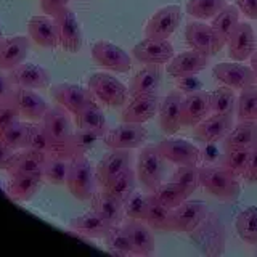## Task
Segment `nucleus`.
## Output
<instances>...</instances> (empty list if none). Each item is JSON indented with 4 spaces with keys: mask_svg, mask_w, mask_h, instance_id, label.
I'll return each mask as SVG.
<instances>
[{
    "mask_svg": "<svg viewBox=\"0 0 257 257\" xmlns=\"http://www.w3.org/2000/svg\"><path fill=\"white\" fill-rule=\"evenodd\" d=\"M42 124L53 147L52 156H60L71 161V139L74 128H72L69 111H66L60 104L48 108L45 116L42 117Z\"/></svg>",
    "mask_w": 257,
    "mask_h": 257,
    "instance_id": "nucleus-1",
    "label": "nucleus"
},
{
    "mask_svg": "<svg viewBox=\"0 0 257 257\" xmlns=\"http://www.w3.org/2000/svg\"><path fill=\"white\" fill-rule=\"evenodd\" d=\"M235 5L246 18L257 20V0H235Z\"/></svg>",
    "mask_w": 257,
    "mask_h": 257,
    "instance_id": "nucleus-55",
    "label": "nucleus"
},
{
    "mask_svg": "<svg viewBox=\"0 0 257 257\" xmlns=\"http://www.w3.org/2000/svg\"><path fill=\"white\" fill-rule=\"evenodd\" d=\"M101 137L92 131H85V128H77L72 134L71 139V159L77 156H85L88 150L93 148V145L98 142Z\"/></svg>",
    "mask_w": 257,
    "mask_h": 257,
    "instance_id": "nucleus-49",
    "label": "nucleus"
},
{
    "mask_svg": "<svg viewBox=\"0 0 257 257\" xmlns=\"http://www.w3.org/2000/svg\"><path fill=\"white\" fill-rule=\"evenodd\" d=\"M257 142V120H238L223 139V150L251 148Z\"/></svg>",
    "mask_w": 257,
    "mask_h": 257,
    "instance_id": "nucleus-33",
    "label": "nucleus"
},
{
    "mask_svg": "<svg viewBox=\"0 0 257 257\" xmlns=\"http://www.w3.org/2000/svg\"><path fill=\"white\" fill-rule=\"evenodd\" d=\"M4 42V34H2V28H0V44Z\"/></svg>",
    "mask_w": 257,
    "mask_h": 257,
    "instance_id": "nucleus-60",
    "label": "nucleus"
},
{
    "mask_svg": "<svg viewBox=\"0 0 257 257\" xmlns=\"http://www.w3.org/2000/svg\"><path fill=\"white\" fill-rule=\"evenodd\" d=\"M50 155L32 148H23L16 151V155L12 161L10 167L7 169L8 174H26L36 175L44 179V167Z\"/></svg>",
    "mask_w": 257,
    "mask_h": 257,
    "instance_id": "nucleus-28",
    "label": "nucleus"
},
{
    "mask_svg": "<svg viewBox=\"0 0 257 257\" xmlns=\"http://www.w3.org/2000/svg\"><path fill=\"white\" fill-rule=\"evenodd\" d=\"M164 64H145L137 74L131 79L128 92L131 95L137 93H158L164 76Z\"/></svg>",
    "mask_w": 257,
    "mask_h": 257,
    "instance_id": "nucleus-32",
    "label": "nucleus"
},
{
    "mask_svg": "<svg viewBox=\"0 0 257 257\" xmlns=\"http://www.w3.org/2000/svg\"><path fill=\"white\" fill-rule=\"evenodd\" d=\"M52 98L63 106L69 114L76 116L88 104L95 101V96L88 90V87H82L77 84H56L50 90Z\"/></svg>",
    "mask_w": 257,
    "mask_h": 257,
    "instance_id": "nucleus-13",
    "label": "nucleus"
},
{
    "mask_svg": "<svg viewBox=\"0 0 257 257\" xmlns=\"http://www.w3.org/2000/svg\"><path fill=\"white\" fill-rule=\"evenodd\" d=\"M147 209H148V193L134 190L124 201L125 217H131V219L145 220Z\"/></svg>",
    "mask_w": 257,
    "mask_h": 257,
    "instance_id": "nucleus-50",
    "label": "nucleus"
},
{
    "mask_svg": "<svg viewBox=\"0 0 257 257\" xmlns=\"http://www.w3.org/2000/svg\"><path fill=\"white\" fill-rule=\"evenodd\" d=\"M211 98V112H219V114H235L238 96L235 90L227 85L217 87L214 92L209 93Z\"/></svg>",
    "mask_w": 257,
    "mask_h": 257,
    "instance_id": "nucleus-40",
    "label": "nucleus"
},
{
    "mask_svg": "<svg viewBox=\"0 0 257 257\" xmlns=\"http://www.w3.org/2000/svg\"><path fill=\"white\" fill-rule=\"evenodd\" d=\"M166 158L161 155L158 145H147L140 150L137 161V180L147 193H153L164 180Z\"/></svg>",
    "mask_w": 257,
    "mask_h": 257,
    "instance_id": "nucleus-4",
    "label": "nucleus"
},
{
    "mask_svg": "<svg viewBox=\"0 0 257 257\" xmlns=\"http://www.w3.org/2000/svg\"><path fill=\"white\" fill-rule=\"evenodd\" d=\"M243 179L247 183H257V142L249 148V159H247V167L243 175Z\"/></svg>",
    "mask_w": 257,
    "mask_h": 257,
    "instance_id": "nucleus-53",
    "label": "nucleus"
},
{
    "mask_svg": "<svg viewBox=\"0 0 257 257\" xmlns=\"http://www.w3.org/2000/svg\"><path fill=\"white\" fill-rule=\"evenodd\" d=\"M148 131L145 124L135 122H122L112 128H108V132L103 135L104 145L111 148L119 150H135L140 148L147 142Z\"/></svg>",
    "mask_w": 257,
    "mask_h": 257,
    "instance_id": "nucleus-8",
    "label": "nucleus"
},
{
    "mask_svg": "<svg viewBox=\"0 0 257 257\" xmlns=\"http://www.w3.org/2000/svg\"><path fill=\"white\" fill-rule=\"evenodd\" d=\"M7 72L13 87H26L34 90H44L50 87V74L36 63L24 61Z\"/></svg>",
    "mask_w": 257,
    "mask_h": 257,
    "instance_id": "nucleus-24",
    "label": "nucleus"
},
{
    "mask_svg": "<svg viewBox=\"0 0 257 257\" xmlns=\"http://www.w3.org/2000/svg\"><path fill=\"white\" fill-rule=\"evenodd\" d=\"M174 55V45L169 39L145 37L132 48V56L142 64H167Z\"/></svg>",
    "mask_w": 257,
    "mask_h": 257,
    "instance_id": "nucleus-16",
    "label": "nucleus"
},
{
    "mask_svg": "<svg viewBox=\"0 0 257 257\" xmlns=\"http://www.w3.org/2000/svg\"><path fill=\"white\" fill-rule=\"evenodd\" d=\"M20 111L16 108V104L13 103L12 96L7 100H0V135L4 134L7 127H10L13 122L20 120Z\"/></svg>",
    "mask_w": 257,
    "mask_h": 257,
    "instance_id": "nucleus-52",
    "label": "nucleus"
},
{
    "mask_svg": "<svg viewBox=\"0 0 257 257\" xmlns=\"http://www.w3.org/2000/svg\"><path fill=\"white\" fill-rule=\"evenodd\" d=\"M29 39L36 45L42 48H55L60 45L58 28L53 16L48 15H36L28 23Z\"/></svg>",
    "mask_w": 257,
    "mask_h": 257,
    "instance_id": "nucleus-27",
    "label": "nucleus"
},
{
    "mask_svg": "<svg viewBox=\"0 0 257 257\" xmlns=\"http://www.w3.org/2000/svg\"><path fill=\"white\" fill-rule=\"evenodd\" d=\"M182 23L180 5H164L153 13L145 26V37L151 39H169L179 29Z\"/></svg>",
    "mask_w": 257,
    "mask_h": 257,
    "instance_id": "nucleus-11",
    "label": "nucleus"
},
{
    "mask_svg": "<svg viewBox=\"0 0 257 257\" xmlns=\"http://www.w3.org/2000/svg\"><path fill=\"white\" fill-rule=\"evenodd\" d=\"M122 227L125 228L128 239H131L132 251L137 255H151L155 252V235L153 228L145 220L131 219L125 217L122 222Z\"/></svg>",
    "mask_w": 257,
    "mask_h": 257,
    "instance_id": "nucleus-26",
    "label": "nucleus"
},
{
    "mask_svg": "<svg viewBox=\"0 0 257 257\" xmlns=\"http://www.w3.org/2000/svg\"><path fill=\"white\" fill-rule=\"evenodd\" d=\"M74 124L77 128H85V131H92L95 134H98L101 139L108 132L106 117H104V112L100 108V104L96 103V100L80 112H77L74 116Z\"/></svg>",
    "mask_w": 257,
    "mask_h": 257,
    "instance_id": "nucleus-35",
    "label": "nucleus"
},
{
    "mask_svg": "<svg viewBox=\"0 0 257 257\" xmlns=\"http://www.w3.org/2000/svg\"><path fill=\"white\" fill-rule=\"evenodd\" d=\"M96 175L92 163L85 156L72 158L66 177V187L69 193L79 201H88L96 191Z\"/></svg>",
    "mask_w": 257,
    "mask_h": 257,
    "instance_id": "nucleus-6",
    "label": "nucleus"
},
{
    "mask_svg": "<svg viewBox=\"0 0 257 257\" xmlns=\"http://www.w3.org/2000/svg\"><path fill=\"white\" fill-rule=\"evenodd\" d=\"M211 114V98L204 90L187 93L182 104V127L195 128L201 120Z\"/></svg>",
    "mask_w": 257,
    "mask_h": 257,
    "instance_id": "nucleus-25",
    "label": "nucleus"
},
{
    "mask_svg": "<svg viewBox=\"0 0 257 257\" xmlns=\"http://www.w3.org/2000/svg\"><path fill=\"white\" fill-rule=\"evenodd\" d=\"M104 241H106V247L111 254H116V255L134 254L131 239H128V235H127L125 228L122 227V223L112 225L109 231L106 233V236H104Z\"/></svg>",
    "mask_w": 257,
    "mask_h": 257,
    "instance_id": "nucleus-45",
    "label": "nucleus"
},
{
    "mask_svg": "<svg viewBox=\"0 0 257 257\" xmlns=\"http://www.w3.org/2000/svg\"><path fill=\"white\" fill-rule=\"evenodd\" d=\"M15 155H16V151H13L12 148H8L7 145L0 142V171H7V169L10 167Z\"/></svg>",
    "mask_w": 257,
    "mask_h": 257,
    "instance_id": "nucleus-58",
    "label": "nucleus"
},
{
    "mask_svg": "<svg viewBox=\"0 0 257 257\" xmlns=\"http://www.w3.org/2000/svg\"><path fill=\"white\" fill-rule=\"evenodd\" d=\"M249 159V148H235V150H225V155L222 159V166L231 172L235 177H243L247 167Z\"/></svg>",
    "mask_w": 257,
    "mask_h": 257,
    "instance_id": "nucleus-48",
    "label": "nucleus"
},
{
    "mask_svg": "<svg viewBox=\"0 0 257 257\" xmlns=\"http://www.w3.org/2000/svg\"><path fill=\"white\" fill-rule=\"evenodd\" d=\"M207 214L209 209L204 201H183L180 206L172 209L171 231L190 235L199 227V223L206 219Z\"/></svg>",
    "mask_w": 257,
    "mask_h": 257,
    "instance_id": "nucleus-12",
    "label": "nucleus"
},
{
    "mask_svg": "<svg viewBox=\"0 0 257 257\" xmlns=\"http://www.w3.org/2000/svg\"><path fill=\"white\" fill-rule=\"evenodd\" d=\"M171 219L172 209L158 201L155 193H148V209L145 222L156 231H171Z\"/></svg>",
    "mask_w": 257,
    "mask_h": 257,
    "instance_id": "nucleus-36",
    "label": "nucleus"
},
{
    "mask_svg": "<svg viewBox=\"0 0 257 257\" xmlns=\"http://www.w3.org/2000/svg\"><path fill=\"white\" fill-rule=\"evenodd\" d=\"M207 64H209V56L191 48L188 52L174 55L172 60L166 64V72L175 79L196 76L198 72L207 68Z\"/></svg>",
    "mask_w": 257,
    "mask_h": 257,
    "instance_id": "nucleus-22",
    "label": "nucleus"
},
{
    "mask_svg": "<svg viewBox=\"0 0 257 257\" xmlns=\"http://www.w3.org/2000/svg\"><path fill=\"white\" fill-rule=\"evenodd\" d=\"M249 66L252 68L254 76H255V79H257V48H255V52L251 55V58H249Z\"/></svg>",
    "mask_w": 257,
    "mask_h": 257,
    "instance_id": "nucleus-59",
    "label": "nucleus"
},
{
    "mask_svg": "<svg viewBox=\"0 0 257 257\" xmlns=\"http://www.w3.org/2000/svg\"><path fill=\"white\" fill-rule=\"evenodd\" d=\"M12 100L20 111V116L29 122H39L45 116L48 109L47 101L40 96L34 88L13 87Z\"/></svg>",
    "mask_w": 257,
    "mask_h": 257,
    "instance_id": "nucleus-19",
    "label": "nucleus"
},
{
    "mask_svg": "<svg viewBox=\"0 0 257 257\" xmlns=\"http://www.w3.org/2000/svg\"><path fill=\"white\" fill-rule=\"evenodd\" d=\"M153 193H155L158 201H161L164 206L171 207V209H175L177 206H180L183 201H187L191 196L180 183H177L174 180L163 182Z\"/></svg>",
    "mask_w": 257,
    "mask_h": 257,
    "instance_id": "nucleus-41",
    "label": "nucleus"
},
{
    "mask_svg": "<svg viewBox=\"0 0 257 257\" xmlns=\"http://www.w3.org/2000/svg\"><path fill=\"white\" fill-rule=\"evenodd\" d=\"M201 187L207 190L212 196L231 201L241 193L238 177L228 172L223 166H201Z\"/></svg>",
    "mask_w": 257,
    "mask_h": 257,
    "instance_id": "nucleus-5",
    "label": "nucleus"
},
{
    "mask_svg": "<svg viewBox=\"0 0 257 257\" xmlns=\"http://www.w3.org/2000/svg\"><path fill=\"white\" fill-rule=\"evenodd\" d=\"M179 90L182 93H191L201 90V82L198 79H195V76H188V77H180L179 79Z\"/></svg>",
    "mask_w": 257,
    "mask_h": 257,
    "instance_id": "nucleus-56",
    "label": "nucleus"
},
{
    "mask_svg": "<svg viewBox=\"0 0 257 257\" xmlns=\"http://www.w3.org/2000/svg\"><path fill=\"white\" fill-rule=\"evenodd\" d=\"M158 150L166 161L175 166L183 164H199L201 161V150L195 143H191L185 139H174L169 137L158 143Z\"/></svg>",
    "mask_w": 257,
    "mask_h": 257,
    "instance_id": "nucleus-18",
    "label": "nucleus"
},
{
    "mask_svg": "<svg viewBox=\"0 0 257 257\" xmlns=\"http://www.w3.org/2000/svg\"><path fill=\"white\" fill-rule=\"evenodd\" d=\"M12 92H13V84L10 77H8V72L0 69V100L10 98Z\"/></svg>",
    "mask_w": 257,
    "mask_h": 257,
    "instance_id": "nucleus-57",
    "label": "nucleus"
},
{
    "mask_svg": "<svg viewBox=\"0 0 257 257\" xmlns=\"http://www.w3.org/2000/svg\"><path fill=\"white\" fill-rule=\"evenodd\" d=\"M132 164V155L131 150H119V148H111L109 153H106L100 163L95 167V175L96 182L100 187H104L108 182H111L116 175L124 172Z\"/></svg>",
    "mask_w": 257,
    "mask_h": 257,
    "instance_id": "nucleus-23",
    "label": "nucleus"
},
{
    "mask_svg": "<svg viewBox=\"0 0 257 257\" xmlns=\"http://www.w3.org/2000/svg\"><path fill=\"white\" fill-rule=\"evenodd\" d=\"M172 180L180 183L190 195H193L201 187V167L199 164H183L177 167Z\"/></svg>",
    "mask_w": 257,
    "mask_h": 257,
    "instance_id": "nucleus-47",
    "label": "nucleus"
},
{
    "mask_svg": "<svg viewBox=\"0 0 257 257\" xmlns=\"http://www.w3.org/2000/svg\"><path fill=\"white\" fill-rule=\"evenodd\" d=\"M56 28H58V37H60V47L64 52L77 53L84 44L82 28L77 20L76 13L66 7L55 16Z\"/></svg>",
    "mask_w": 257,
    "mask_h": 257,
    "instance_id": "nucleus-15",
    "label": "nucleus"
},
{
    "mask_svg": "<svg viewBox=\"0 0 257 257\" xmlns=\"http://www.w3.org/2000/svg\"><path fill=\"white\" fill-rule=\"evenodd\" d=\"M185 39L193 50L204 53L209 58L215 56L225 45L212 24L203 20H193L185 26Z\"/></svg>",
    "mask_w": 257,
    "mask_h": 257,
    "instance_id": "nucleus-7",
    "label": "nucleus"
},
{
    "mask_svg": "<svg viewBox=\"0 0 257 257\" xmlns=\"http://www.w3.org/2000/svg\"><path fill=\"white\" fill-rule=\"evenodd\" d=\"M212 76L220 85H227L233 90H243L247 85L257 84L252 68L249 64H241L239 61L217 63L212 68Z\"/></svg>",
    "mask_w": 257,
    "mask_h": 257,
    "instance_id": "nucleus-14",
    "label": "nucleus"
},
{
    "mask_svg": "<svg viewBox=\"0 0 257 257\" xmlns=\"http://www.w3.org/2000/svg\"><path fill=\"white\" fill-rule=\"evenodd\" d=\"M193 244L206 255H220L225 251V227L220 217L215 212H209L199 227L190 233Z\"/></svg>",
    "mask_w": 257,
    "mask_h": 257,
    "instance_id": "nucleus-3",
    "label": "nucleus"
},
{
    "mask_svg": "<svg viewBox=\"0 0 257 257\" xmlns=\"http://www.w3.org/2000/svg\"><path fill=\"white\" fill-rule=\"evenodd\" d=\"M69 163V159L60 156H48L44 167V180L52 185H66Z\"/></svg>",
    "mask_w": 257,
    "mask_h": 257,
    "instance_id": "nucleus-46",
    "label": "nucleus"
},
{
    "mask_svg": "<svg viewBox=\"0 0 257 257\" xmlns=\"http://www.w3.org/2000/svg\"><path fill=\"white\" fill-rule=\"evenodd\" d=\"M90 209L98 212L111 225H120L125 219L124 203L120 199L108 195L103 188L96 190L90 198Z\"/></svg>",
    "mask_w": 257,
    "mask_h": 257,
    "instance_id": "nucleus-30",
    "label": "nucleus"
},
{
    "mask_svg": "<svg viewBox=\"0 0 257 257\" xmlns=\"http://www.w3.org/2000/svg\"><path fill=\"white\" fill-rule=\"evenodd\" d=\"M185 95L180 90H174L161 98L158 109V122L161 131L167 135H174L182 128V104Z\"/></svg>",
    "mask_w": 257,
    "mask_h": 257,
    "instance_id": "nucleus-20",
    "label": "nucleus"
},
{
    "mask_svg": "<svg viewBox=\"0 0 257 257\" xmlns=\"http://www.w3.org/2000/svg\"><path fill=\"white\" fill-rule=\"evenodd\" d=\"M24 148H32L37 151L47 153V155H53V147L52 142L48 139V134L42 124V120L39 122H26V147Z\"/></svg>",
    "mask_w": 257,
    "mask_h": 257,
    "instance_id": "nucleus-43",
    "label": "nucleus"
},
{
    "mask_svg": "<svg viewBox=\"0 0 257 257\" xmlns=\"http://www.w3.org/2000/svg\"><path fill=\"white\" fill-rule=\"evenodd\" d=\"M239 15H241V12L235 4L233 5L227 4L211 20L212 28L217 31V34L222 37V40L225 44H227V40L231 36V32L235 31V28L239 24Z\"/></svg>",
    "mask_w": 257,
    "mask_h": 257,
    "instance_id": "nucleus-37",
    "label": "nucleus"
},
{
    "mask_svg": "<svg viewBox=\"0 0 257 257\" xmlns=\"http://www.w3.org/2000/svg\"><path fill=\"white\" fill-rule=\"evenodd\" d=\"M31 39L24 36H13L4 39L0 44V69L10 71L24 63L29 55Z\"/></svg>",
    "mask_w": 257,
    "mask_h": 257,
    "instance_id": "nucleus-29",
    "label": "nucleus"
},
{
    "mask_svg": "<svg viewBox=\"0 0 257 257\" xmlns=\"http://www.w3.org/2000/svg\"><path fill=\"white\" fill-rule=\"evenodd\" d=\"M100 188H103L108 195L114 196L124 203L125 198L131 195L134 190H137V172L132 167H128L124 172L116 175L114 179L108 182L104 187H100Z\"/></svg>",
    "mask_w": 257,
    "mask_h": 257,
    "instance_id": "nucleus-38",
    "label": "nucleus"
},
{
    "mask_svg": "<svg viewBox=\"0 0 257 257\" xmlns=\"http://www.w3.org/2000/svg\"><path fill=\"white\" fill-rule=\"evenodd\" d=\"M227 4V0H188L185 8L191 18L211 21Z\"/></svg>",
    "mask_w": 257,
    "mask_h": 257,
    "instance_id": "nucleus-44",
    "label": "nucleus"
},
{
    "mask_svg": "<svg viewBox=\"0 0 257 257\" xmlns=\"http://www.w3.org/2000/svg\"><path fill=\"white\" fill-rule=\"evenodd\" d=\"M161 98L158 93H137L128 96L120 111L122 122L145 124L158 114Z\"/></svg>",
    "mask_w": 257,
    "mask_h": 257,
    "instance_id": "nucleus-10",
    "label": "nucleus"
},
{
    "mask_svg": "<svg viewBox=\"0 0 257 257\" xmlns=\"http://www.w3.org/2000/svg\"><path fill=\"white\" fill-rule=\"evenodd\" d=\"M238 120H257V85H247L239 90L236 103Z\"/></svg>",
    "mask_w": 257,
    "mask_h": 257,
    "instance_id": "nucleus-42",
    "label": "nucleus"
},
{
    "mask_svg": "<svg viewBox=\"0 0 257 257\" xmlns=\"http://www.w3.org/2000/svg\"><path fill=\"white\" fill-rule=\"evenodd\" d=\"M111 227L112 225L104 220L93 209H90V211L82 215H77L69 223L71 231H76L77 236L80 238H104Z\"/></svg>",
    "mask_w": 257,
    "mask_h": 257,
    "instance_id": "nucleus-31",
    "label": "nucleus"
},
{
    "mask_svg": "<svg viewBox=\"0 0 257 257\" xmlns=\"http://www.w3.org/2000/svg\"><path fill=\"white\" fill-rule=\"evenodd\" d=\"M233 125H235V114L211 112L195 127V139L206 145H215L223 142Z\"/></svg>",
    "mask_w": 257,
    "mask_h": 257,
    "instance_id": "nucleus-17",
    "label": "nucleus"
},
{
    "mask_svg": "<svg viewBox=\"0 0 257 257\" xmlns=\"http://www.w3.org/2000/svg\"><path fill=\"white\" fill-rule=\"evenodd\" d=\"M92 60L98 66L112 71V72H127L132 68V58L124 48L108 42V40H98L92 45Z\"/></svg>",
    "mask_w": 257,
    "mask_h": 257,
    "instance_id": "nucleus-9",
    "label": "nucleus"
},
{
    "mask_svg": "<svg viewBox=\"0 0 257 257\" xmlns=\"http://www.w3.org/2000/svg\"><path fill=\"white\" fill-rule=\"evenodd\" d=\"M0 142L7 145L13 151H20L26 147V122L16 120L10 127H7L0 135Z\"/></svg>",
    "mask_w": 257,
    "mask_h": 257,
    "instance_id": "nucleus-51",
    "label": "nucleus"
},
{
    "mask_svg": "<svg viewBox=\"0 0 257 257\" xmlns=\"http://www.w3.org/2000/svg\"><path fill=\"white\" fill-rule=\"evenodd\" d=\"M228 56L233 61H247L257 48V37L249 23H241L231 32L227 40Z\"/></svg>",
    "mask_w": 257,
    "mask_h": 257,
    "instance_id": "nucleus-21",
    "label": "nucleus"
},
{
    "mask_svg": "<svg viewBox=\"0 0 257 257\" xmlns=\"http://www.w3.org/2000/svg\"><path fill=\"white\" fill-rule=\"evenodd\" d=\"M87 87L96 101L109 108L124 106L131 96L128 87H125L119 79L108 74V72H93L87 80Z\"/></svg>",
    "mask_w": 257,
    "mask_h": 257,
    "instance_id": "nucleus-2",
    "label": "nucleus"
},
{
    "mask_svg": "<svg viewBox=\"0 0 257 257\" xmlns=\"http://www.w3.org/2000/svg\"><path fill=\"white\" fill-rule=\"evenodd\" d=\"M10 180H8L7 191L13 199L16 201H29L39 193L40 185H42V177L36 175H26V174H8Z\"/></svg>",
    "mask_w": 257,
    "mask_h": 257,
    "instance_id": "nucleus-34",
    "label": "nucleus"
},
{
    "mask_svg": "<svg viewBox=\"0 0 257 257\" xmlns=\"http://www.w3.org/2000/svg\"><path fill=\"white\" fill-rule=\"evenodd\" d=\"M238 236L247 244H257V206H249L236 215Z\"/></svg>",
    "mask_w": 257,
    "mask_h": 257,
    "instance_id": "nucleus-39",
    "label": "nucleus"
},
{
    "mask_svg": "<svg viewBox=\"0 0 257 257\" xmlns=\"http://www.w3.org/2000/svg\"><path fill=\"white\" fill-rule=\"evenodd\" d=\"M71 0H40V10L48 16L58 15L61 10H64L66 7H69Z\"/></svg>",
    "mask_w": 257,
    "mask_h": 257,
    "instance_id": "nucleus-54",
    "label": "nucleus"
}]
</instances>
